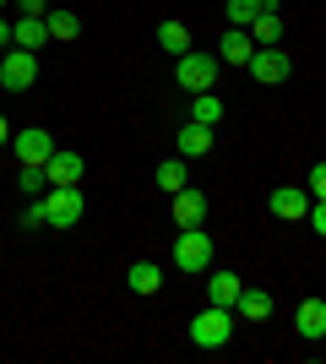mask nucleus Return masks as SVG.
Listing matches in <instances>:
<instances>
[{
  "instance_id": "obj_29",
  "label": "nucleus",
  "mask_w": 326,
  "mask_h": 364,
  "mask_svg": "<svg viewBox=\"0 0 326 364\" xmlns=\"http://www.w3.org/2000/svg\"><path fill=\"white\" fill-rule=\"evenodd\" d=\"M6 141H11V120H6V114H0V147H6Z\"/></svg>"
},
{
  "instance_id": "obj_4",
  "label": "nucleus",
  "mask_w": 326,
  "mask_h": 364,
  "mask_svg": "<svg viewBox=\"0 0 326 364\" xmlns=\"http://www.w3.org/2000/svg\"><path fill=\"white\" fill-rule=\"evenodd\" d=\"M33 82H38V55H33V49H6V60H0V87L28 92Z\"/></svg>"
},
{
  "instance_id": "obj_26",
  "label": "nucleus",
  "mask_w": 326,
  "mask_h": 364,
  "mask_svg": "<svg viewBox=\"0 0 326 364\" xmlns=\"http://www.w3.org/2000/svg\"><path fill=\"white\" fill-rule=\"evenodd\" d=\"M305 223H310L315 234L326 240V201H315V196H310V218H305Z\"/></svg>"
},
{
  "instance_id": "obj_8",
  "label": "nucleus",
  "mask_w": 326,
  "mask_h": 364,
  "mask_svg": "<svg viewBox=\"0 0 326 364\" xmlns=\"http://www.w3.org/2000/svg\"><path fill=\"white\" fill-rule=\"evenodd\" d=\"M266 207H272V218H288V223H299V218H310V191H299V185H278Z\"/></svg>"
},
{
  "instance_id": "obj_3",
  "label": "nucleus",
  "mask_w": 326,
  "mask_h": 364,
  "mask_svg": "<svg viewBox=\"0 0 326 364\" xmlns=\"http://www.w3.org/2000/svg\"><path fill=\"white\" fill-rule=\"evenodd\" d=\"M207 261H212L207 228H180V240H174V267H180V272H207Z\"/></svg>"
},
{
  "instance_id": "obj_1",
  "label": "nucleus",
  "mask_w": 326,
  "mask_h": 364,
  "mask_svg": "<svg viewBox=\"0 0 326 364\" xmlns=\"http://www.w3.org/2000/svg\"><path fill=\"white\" fill-rule=\"evenodd\" d=\"M229 337H234V316L223 304H207L202 316L190 321V343H196V348H223Z\"/></svg>"
},
{
  "instance_id": "obj_22",
  "label": "nucleus",
  "mask_w": 326,
  "mask_h": 364,
  "mask_svg": "<svg viewBox=\"0 0 326 364\" xmlns=\"http://www.w3.org/2000/svg\"><path fill=\"white\" fill-rule=\"evenodd\" d=\"M190 120H196V125H217V120H223V98H212V92H196Z\"/></svg>"
},
{
  "instance_id": "obj_2",
  "label": "nucleus",
  "mask_w": 326,
  "mask_h": 364,
  "mask_svg": "<svg viewBox=\"0 0 326 364\" xmlns=\"http://www.w3.org/2000/svg\"><path fill=\"white\" fill-rule=\"evenodd\" d=\"M217 55H207V49H190V55H180V65H174V76H180V87H190V92H207L217 82Z\"/></svg>"
},
{
  "instance_id": "obj_17",
  "label": "nucleus",
  "mask_w": 326,
  "mask_h": 364,
  "mask_svg": "<svg viewBox=\"0 0 326 364\" xmlns=\"http://www.w3.org/2000/svg\"><path fill=\"white\" fill-rule=\"evenodd\" d=\"M239 289H245V283H239L234 272H212V277H207V299H212V304H223V310H234Z\"/></svg>"
},
{
  "instance_id": "obj_13",
  "label": "nucleus",
  "mask_w": 326,
  "mask_h": 364,
  "mask_svg": "<svg viewBox=\"0 0 326 364\" xmlns=\"http://www.w3.org/2000/svg\"><path fill=\"white\" fill-rule=\"evenodd\" d=\"M11 44L38 55V44H49V22H44V16H22V22H11Z\"/></svg>"
},
{
  "instance_id": "obj_27",
  "label": "nucleus",
  "mask_w": 326,
  "mask_h": 364,
  "mask_svg": "<svg viewBox=\"0 0 326 364\" xmlns=\"http://www.w3.org/2000/svg\"><path fill=\"white\" fill-rule=\"evenodd\" d=\"M310 196H315V201H326V164H315V168H310Z\"/></svg>"
},
{
  "instance_id": "obj_30",
  "label": "nucleus",
  "mask_w": 326,
  "mask_h": 364,
  "mask_svg": "<svg viewBox=\"0 0 326 364\" xmlns=\"http://www.w3.org/2000/svg\"><path fill=\"white\" fill-rule=\"evenodd\" d=\"M0 44H11V22L6 16H0Z\"/></svg>"
},
{
  "instance_id": "obj_6",
  "label": "nucleus",
  "mask_w": 326,
  "mask_h": 364,
  "mask_svg": "<svg viewBox=\"0 0 326 364\" xmlns=\"http://www.w3.org/2000/svg\"><path fill=\"white\" fill-rule=\"evenodd\" d=\"M245 71L256 76L261 87H278V82H288V71H294V60H288V55H283L278 44H261V49H256V55H250V65H245Z\"/></svg>"
},
{
  "instance_id": "obj_25",
  "label": "nucleus",
  "mask_w": 326,
  "mask_h": 364,
  "mask_svg": "<svg viewBox=\"0 0 326 364\" xmlns=\"http://www.w3.org/2000/svg\"><path fill=\"white\" fill-rule=\"evenodd\" d=\"M16 223L28 228V234H33V228H44V223H49V213H44V196H33V207H28L22 218H16Z\"/></svg>"
},
{
  "instance_id": "obj_31",
  "label": "nucleus",
  "mask_w": 326,
  "mask_h": 364,
  "mask_svg": "<svg viewBox=\"0 0 326 364\" xmlns=\"http://www.w3.org/2000/svg\"><path fill=\"white\" fill-rule=\"evenodd\" d=\"M0 6H6V0H0Z\"/></svg>"
},
{
  "instance_id": "obj_15",
  "label": "nucleus",
  "mask_w": 326,
  "mask_h": 364,
  "mask_svg": "<svg viewBox=\"0 0 326 364\" xmlns=\"http://www.w3.org/2000/svg\"><path fill=\"white\" fill-rule=\"evenodd\" d=\"M125 283H131V294H158L163 289V267H158V261H131Z\"/></svg>"
},
{
  "instance_id": "obj_10",
  "label": "nucleus",
  "mask_w": 326,
  "mask_h": 364,
  "mask_svg": "<svg viewBox=\"0 0 326 364\" xmlns=\"http://www.w3.org/2000/svg\"><path fill=\"white\" fill-rule=\"evenodd\" d=\"M202 218H207V196L202 191H174V223L180 228H202Z\"/></svg>"
},
{
  "instance_id": "obj_20",
  "label": "nucleus",
  "mask_w": 326,
  "mask_h": 364,
  "mask_svg": "<svg viewBox=\"0 0 326 364\" xmlns=\"http://www.w3.org/2000/svg\"><path fill=\"white\" fill-rule=\"evenodd\" d=\"M223 11H229V28H250L266 11V0H223Z\"/></svg>"
},
{
  "instance_id": "obj_14",
  "label": "nucleus",
  "mask_w": 326,
  "mask_h": 364,
  "mask_svg": "<svg viewBox=\"0 0 326 364\" xmlns=\"http://www.w3.org/2000/svg\"><path fill=\"white\" fill-rule=\"evenodd\" d=\"M250 38H256V44H283V11H278V0H266V11L250 22Z\"/></svg>"
},
{
  "instance_id": "obj_24",
  "label": "nucleus",
  "mask_w": 326,
  "mask_h": 364,
  "mask_svg": "<svg viewBox=\"0 0 326 364\" xmlns=\"http://www.w3.org/2000/svg\"><path fill=\"white\" fill-rule=\"evenodd\" d=\"M16 185H22L28 196H44V191H49V174H44V168H33V164H22V180H16Z\"/></svg>"
},
{
  "instance_id": "obj_23",
  "label": "nucleus",
  "mask_w": 326,
  "mask_h": 364,
  "mask_svg": "<svg viewBox=\"0 0 326 364\" xmlns=\"http://www.w3.org/2000/svg\"><path fill=\"white\" fill-rule=\"evenodd\" d=\"M44 22H49V38H77V33H82L77 11H49Z\"/></svg>"
},
{
  "instance_id": "obj_16",
  "label": "nucleus",
  "mask_w": 326,
  "mask_h": 364,
  "mask_svg": "<svg viewBox=\"0 0 326 364\" xmlns=\"http://www.w3.org/2000/svg\"><path fill=\"white\" fill-rule=\"evenodd\" d=\"M207 152H212V125L190 120L185 131H180V158H207Z\"/></svg>"
},
{
  "instance_id": "obj_28",
  "label": "nucleus",
  "mask_w": 326,
  "mask_h": 364,
  "mask_svg": "<svg viewBox=\"0 0 326 364\" xmlns=\"http://www.w3.org/2000/svg\"><path fill=\"white\" fill-rule=\"evenodd\" d=\"M22 6V16H49V0H16Z\"/></svg>"
},
{
  "instance_id": "obj_7",
  "label": "nucleus",
  "mask_w": 326,
  "mask_h": 364,
  "mask_svg": "<svg viewBox=\"0 0 326 364\" xmlns=\"http://www.w3.org/2000/svg\"><path fill=\"white\" fill-rule=\"evenodd\" d=\"M11 152L22 158V164L44 168L49 158H55V136H49V131H33V125H28V131H16V136H11Z\"/></svg>"
},
{
  "instance_id": "obj_19",
  "label": "nucleus",
  "mask_w": 326,
  "mask_h": 364,
  "mask_svg": "<svg viewBox=\"0 0 326 364\" xmlns=\"http://www.w3.org/2000/svg\"><path fill=\"white\" fill-rule=\"evenodd\" d=\"M185 174H190V168H185V158H163L153 180H158V191H169V196H174V191H185Z\"/></svg>"
},
{
  "instance_id": "obj_12",
  "label": "nucleus",
  "mask_w": 326,
  "mask_h": 364,
  "mask_svg": "<svg viewBox=\"0 0 326 364\" xmlns=\"http://www.w3.org/2000/svg\"><path fill=\"white\" fill-rule=\"evenodd\" d=\"M49 185H82V152H60L55 147V158L44 164Z\"/></svg>"
},
{
  "instance_id": "obj_21",
  "label": "nucleus",
  "mask_w": 326,
  "mask_h": 364,
  "mask_svg": "<svg viewBox=\"0 0 326 364\" xmlns=\"http://www.w3.org/2000/svg\"><path fill=\"white\" fill-rule=\"evenodd\" d=\"M158 44L169 49L174 60H180V55H190V33H185V22H163V28H158Z\"/></svg>"
},
{
  "instance_id": "obj_11",
  "label": "nucleus",
  "mask_w": 326,
  "mask_h": 364,
  "mask_svg": "<svg viewBox=\"0 0 326 364\" xmlns=\"http://www.w3.org/2000/svg\"><path fill=\"white\" fill-rule=\"evenodd\" d=\"M294 332L310 337V343L326 337V299H305V304H299V310H294Z\"/></svg>"
},
{
  "instance_id": "obj_5",
  "label": "nucleus",
  "mask_w": 326,
  "mask_h": 364,
  "mask_svg": "<svg viewBox=\"0 0 326 364\" xmlns=\"http://www.w3.org/2000/svg\"><path fill=\"white\" fill-rule=\"evenodd\" d=\"M44 213H49V228H77L82 191H77V185H49V191H44Z\"/></svg>"
},
{
  "instance_id": "obj_9",
  "label": "nucleus",
  "mask_w": 326,
  "mask_h": 364,
  "mask_svg": "<svg viewBox=\"0 0 326 364\" xmlns=\"http://www.w3.org/2000/svg\"><path fill=\"white\" fill-rule=\"evenodd\" d=\"M250 55H256L250 28H229L223 38H217V60H223V65H250Z\"/></svg>"
},
{
  "instance_id": "obj_18",
  "label": "nucleus",
  "mask_w": 326,
  "mask_h": 364,
  "mask_svg": "<svg viewBox=\"0 0 326 364\" xmlns=\"http://www.w3.org/2000/svg\"><path fill=\"white\" fill-rule=\"evenodd\" d=\"M234 310H239L245 321H266V316H272V294H266V289H239Z\"/></svg>"
}]
</instances>
